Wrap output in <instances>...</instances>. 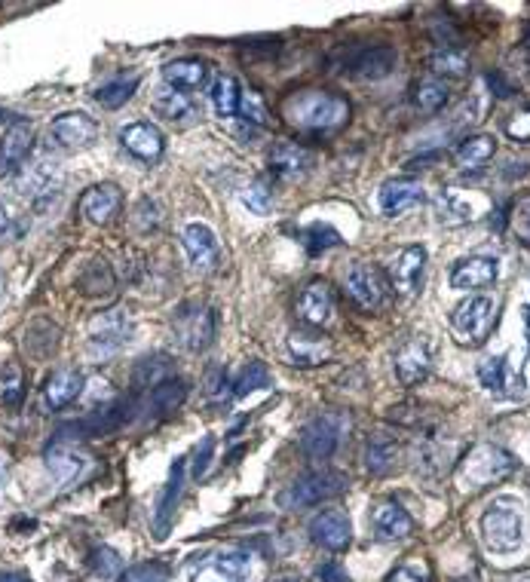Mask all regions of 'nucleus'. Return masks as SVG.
Here are the masks:
<instances>
[{
	"label": "nucleus",
	"instance_id": "obj_17",
	"mask_svg": "<svg viewBox=\"0 0 530 582\" xmlns=\"http://www.w3.org/2000/svg\"><path fill=\"white\" fill-rule=\"evenodd\" d=\"M126 334H129V319H126V310H120V307L105 310L89 322V341L102 353L120 350L126 344Z\"/></svg>",
	"mask_w": 530,
	"mask_h": 582
},
{
	"label": "nucleus",
	"instance_id": "obj_38",
	"mask_svg": "<svg viewBox=\"0 0 530 582\" xmlns=\"http://www.w3.org/2000/svg\"><path fill=\"white\" fill-rule=\"evenodd\" d=\"M138 77H123V80H114V83H105L102 89H95V102L99 105H105V108H123L132 95H135V89H138Z\"/></svg>",
	"mask_w": 530,
	"mask_h": 582
},
{
	"label": "nucleus",
	"instance_id": "obj_37",
	"mask_svg": "<svg viewBox=\"0 0 530 582\" xmlns=\"http://www.w3.org/2000/svg\"><path fill=\"white\" fill-rule=\"evenodd\" d=\"M301 242H304V249L310 252V255H322L325 249H334V246H341V233H337L331 224H325V221H316V224H307L304 230H301Z\"/></svg>",
	"mask_w": 530,
	"mask_h": 582
},
{
	"label": "nucleus",
	"instance_id": "obj_45",
	"mask_svg": "<svg viewBox=\"0 0 530 582\" xmlns=\"http://www.w3.org/2000/svg\"><path fill=\"white\" fill-rule=\"evenodd\" d=\"M246 206L252 209V212H258V215H267V209L273 206V190H270V184L267 181H255L249 190H246Z\"/></svg>",
	"mask_w": 530,
	"mask_h": 582
},
{
	"label": "nucleus",
	"instance_id": "obj_44",
	"mask_svg": "<svg viewBox=\"0 0 530 582\" xmlns=\"http://www.w3.org/2000/svg\"><path fill=\"white\" fill-rule=\"evenodd\" d=\"M439 218L448 224V215H454L451 218V224H463V221H472V209L460 200V197H454V193L451 190H445L442 193V200H439Z\"/></svg>",
	"mask_w": 530,
	"mask_h": 582
},
{
	"label": "nucleus",
	"instance_id": "obj_55",
	"mask_svg": "<svg viewBox=\"0 0 530 582\" xmlns=\"http://www.w3.org/2000/svg\"><path fill=\"white\" fill-rule=\"evenodd\" d=\"M276 582H304V579H298V576H282V579H276Z\"/></svg>",
	"mask_w": 530,
	"mask_h": 582
},
{
	"label": "nucleus",
	"instance_id": "obj_51",
	"mask_svg": "<svg viewBox=\"0 0 530 582\" xmlns=\"http://www.w3.org/2000/svg\"><path fill=\"white\" fill-rule=\"evenodd\" d=\"M515 233L521 236V239H527L530 242V197L527 200H521L518 203V209H515Z\"/></svg>",
	"mask_w": 530,
	"mask_h": 582
},
{
	"label": "nucleus",
	"instance_id": "obj_8",
	"mask_svg": "<svg viewBox=\"0 0 530 582\" xmlns=\"http://www.w3.org/2000/svg\"><path fill=\"white\" fill-rule=\"evenodd\" d=\"M341 439H344V420L337 414H322L310 420L307 429L301 432V451L310 460H328L341 448Z\"/></svg>",
	"mask_w": 530,
	"mask_h": 582
},
{
	"label": "nucleus",
	"instance_id": "obj_14",
	"mask_svg": "<svg viewBox=\"0 0 530 582\" xmlns=\"http://www.w3.org/2000/svg\"><path fill=\"white\" fill-rule=\"evenodd\" d=\"M31 148H34V126L28 120L13 123L4 132V138H0V178L19 172L22 163L28 160Z\"/></svg>",
	"mask_w": 530,
	"mask_h": 582
},
{
	"label": "nucleus",
	"instance_id": "obj_19",
	"mask_svg": "<svg viewBox=\"0 0 530 582\" xmlns=\"http://www.w3.org/2000/svg\"><path fill=\"white\" fill-rule=\"evenodd\" d=\"M120 203H123L120 187H114V184H99V187H89V190L83 193L80 212L86 215L89 224L102 227V224H108V221L117 215Z\"/></svg>",
	"mask_w": 530,
	"mask_h": 582
},
{
	"label": "nucleus",
	"instance_id": "obj_41",
	"mask_svg": "<svg viewBox=\"0 0 530 582\" xmlns=\"http://www.w3.org/2000/svg\"><path fill=\"white\" fill-rule=\"evenodd\" d=\"M166 579H169V567L160 561H144L120 573V582H166Z\"/></svg>",
	"mask_w": 530,
	"mask_h": 582
},
{
	"label": "nucleus",
	"instance_id": "obj_15",
	"mask_svg": "<svg viewBox=\"0 0 530 582\" xmlns=\"http://www.w3.org/2000/svg\"><path fill=\"white\" fill-rule=\"evenodd\" d=\"M417 203H423V187L414 178H390L377 190V209L387 218H399Z\"/></svg>",
	"mask_w": 530,
	"mask_h": 582
},
{
	"label": "nucleus",
	"instance_id": "obj_39",
	"mask_svg": "<svg viewBox=\"0 0 530 582\" xmlns=\"http://www.w3.org/2000/svg\"><path fill=\"white\" fill-rule=\"evenodd\" d=\"M506 374H509V362L506 356H488L485 362L478 365V380L485 390L503 393L506 390Z\"/></svg>",
	"mask_w": 530,
	"mask_h": 582
},
{
	"label": "nucleus",
	"instance_id": "obj_42",
	"mask_svg": "<svg viewBox=\"0 0 530 582\" xmlns=\"http://www.w3.org/2000/svg\"><path fill=\"white\" fill-rule=\"evenodd\" d=\"M432 71L442 77H463L466 74V56L457 50H439L432 56Z\"/></svg>",
	"mask_w": 530,
	"mask_h": 582
},
{
	"label": "nucleus",
	"instance_id": "obj_12",
	"mask_svg": "<svg viewBox=\"0 0 530 582\" xmlns=\"http://www.w3.org/2000/svg\"><path fill=\"white\" fill-rule=\"evenodd\" d=\"M310 537L316 546L328 549V552H341L347 549L350 537H353V524H350V515L341 512V509H325L313 518L310 524Z\"/></svg>",
	"mask_w": 530,
	"mask_h": 582
},
{
	"label": "nucleus",
	"instance_id": "obj_49",
	"mask_svg": "<svg viewBox=\"0 0 530 582\" xmlns=\"http://www.w3.org/2000/svg\"><path fill=\"white\" fill-rule=\"evenodd\" d=\"M387 582H429V573L420 564H402L387 576Z\"/></svg>",
	"mask_w": 530,
	"mask_h": 582
},
{
	"label": "nucleus",
	"instance_id": "obj_23",
	"mask_svg": "<svg viewBox=\"0 0 530 582\" xmlns=\"http://www.w3.org/2000/svg\"><path fill=\"white\" fill-rule=\"evenodd\" d=\"M423 264H426V252L420 246H411V249H402L393 264H390V279L393 285L399 288V295H414L417 291V282H420V273H423Z\"/></svg>",
	"mask_w": 530,
	"mask_h": 582
},
{
	"label": "nucleus",
	"instance_id": "obj_21",
	"mask_svg": "<svg viewBox=\"0 0 530 582\" xmlns=\"http://www.w3.org/2000/svg\"><path fill=\"white\" fill-rule=\"evenodd\" d=\"M396 68V50L393 46H368L350 59V74L359 80H383Z\"/></svg>",
	"mask_w": 530,
	"mask_h": 582
},
{
	"label": "nucleus",
	"instance_id": "obj_1",
	"mask_svg": "<svg viewBox=\"0 0 530 582\" xmlns=\"http://www.w3.org/2000/svg\"><path fill=\"white\" fill-rule=\"evenodd\" d=\"M282 117L301 132H328L341 129L350 120V102L322 89H301L292 99H285Z\"/></svg>",
	"mask_w": 530,
	"mask_h": 582
},
{
	"label": "nucleus",
	"instance_id": "obj_31",
	"mask_svg": "<svg viewBox=\"0 0 530 582\" xmlns=\"http://www.w3.org/2000/svg\"><path fill=\"white\" fill-rule=\"evenodd\" d=\"M163 77H166V83H172L181 92L197 89L206 80V65L200 59H178V62H169L163 68Z\"/></svg>",
	"mask_w": 530,
	"mask_h": 582
},
{
	"label": "nucleus",
	"instance_id": "obj_25",
	"mask_svg": "<svg viewBox=\"0 0 530 582\" xmlns=\"http://www.w3.org/2000/svg\"><path fill=\"white\" fill-rule=\"evenodd\" d=\"M402 460V442L396 435H387V432H377L371 435L368 442V451H365V463L374 475H387L399 466Z\"/></svg>",
	"mask_w": 530,
	"mask_h": 582
},
{
	"label": "nucleus",
	"instance_id": "obj_57",
	"mask_svg": "<svg viewBox=\"0 0 530 582\" xmlns=\"http://www.w3.org/2000/svg\"><path fill=\"white\" fill-rule=\"evenodd\" d=\"M0 488H4V466H0Z\"/></svg>",
	"mask_w": 530,
	"mask_h": 582
},
{
	"label": "nucleus",
	"instance_id": "obj_2",
	"mask_svg": "<svg viewBox=\"0 0 530 582\" xmlns=\"http://www.w3.org/2000/svg\"><path fill=\"white\" fill-rule=\"evenodd\" d=\"M512 472H515V457L509 451L497 445H475L457 469V484L460 491H478L509 478Z\"/></svg>",
	"mask_w": 530,
	"mask_h": 582
},
{
	"label": "nucleus",
	"instance_id": "obj_32",
	"mask_svg": "<svg viewBox=\"0 0 530 582\" xmlns=\"http://www.w3.org/2000/svg\"><path fill=\"white\" fill-rule=\"evenodd\" d=\"M411 99H414V105H417L420 111L436 114V111L445 108V102H448V86H445L439 77H423V80H417V86H414V92H411Z\"/></svg>",
	"mask_w": 530,
	"mask_h": 582
},
{
	"label": "nucleus",
	"instance_id": "obj_33",
	"mask_svg": "<svg viewBox=\"0 0 530 582\" xmlns=\"http://www.w3.org/2000/svg\"><path fill=\"white\" fill-rule=\"evenodd\" d=\"M25 402V371L16 362H7L0 368V405L19 408Z\"/></svg>",
	"mask_w": 530,
	"mask_h": 582
},
{
	"label": "nucleus",
	"instance_id": "obj_53",
	"mask_svg": "<svg viewBox=\"0 0 530 582\" xmlns=\"http://www.w3.org/2000/svg\"><path fill=\"white\" fill-rule=\"evenodd\" d=\"M0 582H28L25 576H16V573H0Z\"/></svg>",
	"mask_w": 530,
	"mask_h": 582
},
{
	"label": "nucleus",
	"instance_id": "obj_30",
	"mask_svg": "<svg viewBox=\"0 0 530 582\" xmlns=\"http://www.w3.org/2000/svg\"><path fill=\"white\" fill-rule=\"evenodd\" d=\"M288 350H292V359L298 365H322L331 356V344L325 341V337L304 334V331L288 334Z\"/></svg>",
	"mask_w": 530,
	"mask_h": 582
},
{
	"label": "nucleus",
	"instance_id": "obj_28",
	"mask_svg": "<svg viewBox=\"0 0 530 582\" xmlns=\"http://www.w3.org/2000/svg\"><path fill=\"white\" fill-rule=\"evenodd\" d=\"M184 457H178L175 463H172V472H169V481H166V491H163V497H160V503H157V521H154V530H157V537H166V527H169V521H172V512H175V506H178V497H181V491H184Z\"/></svg>",
	"mask_w": 530,
	"mask_h": 582
},
{
	"label": "nucleus",
	"instance_id": "obj_46",
	"mask_svg": "<svg viewBox=\"0 0 530 582\" xmlns=\"http://www.w3.org/2000/svg\"><path fill=\"white\" fill-rule=\"evenodd\" d=\"M212 454H215V439H212V435H206V439L200 442V448H197V454H194V469H190V475L203 478L209 463H212Z\"/></svg>",
	"mask_w": 530,
	"mask_h": 582
},
{
	"label": "nucleus",
	"instance_id": "obj_27",
	"mask_svg": "<svg viewBox=\"0 0 530 582\" xmlns=\"http://www.w3.org/2000/svg\"><path fill=\"white\" fill-rule=\"evenodd\" d=\"M497 154V138L494 135H472V138H463L454 151V163L466 172H475L485 166L491 157Z\"/></svg>",
	"mask_w": 530,
	"mask_h": 582
},
{
	"label": "nucleus",
	"instance_id": "obj_34",
	"mask_svg": "<svg viewBox=\"0 0 530 582\" xmlns=\"http://www.w3.org/2000/svg\"><path fill=\"white\" fill-rule=\"evenodd\" d=\"M264 386H270V371L264 362H246L243 368H239L236 380H233V396L236 399H246L258 390H264Z\"/></svg>",
	"mask_w": 530,
	"mask_h": 582
},
{
	"label": "nucleus",
	"instance_id": "obj_58",
	"mask_svg": "<svg viewBox=\"0 0 530 582\" xmlns=\"http://www.w3.org/2000/svg\"><path fill=\"white\" fill-rule=\"evenodd\" d=\"M0 295H4V285H0Z\"/></svg>",
	"mask_w": 530,
	"mask_h": 582
},
{
	"label": "nucleus",
	"instance_id": "obj_43",
	"mask_svg": "<svg viewBox=\"0 0 530 582\" xmlns=\"http://www.w3.org/2000/svg\"><path fill=\"white\" fill-rule=\"evenodd\" d=\"M239 114H243L249 123H267V117H270L267 102L255 89H243V95H239Z\"/></svg>",
	"mask_w": 530,
	"mask_h": 582
},
{
	"label": "nucleus",
	"instance_id": "obj_10",
	"mask_svg": "<svg viewBox=\"0 0 530 582\" xmlns=\"http://www.w3.org/2000/svg\"><path fill=\"white\" fill-rule=\"evenodd\" d=\"M175 331L181 337V344L190 353H200L212 347L215 341V310L212 307H187L175 319Z\"/></svg>",
	"mask_w": 530,
	"mask_h": 582
},
{
	"label": "nucleus",
	"instance_id": "obj_40",
	"mask_svg": "<svg viewBox=\"0 0 530 582\" xmlns=\"http://www.w3.org/2000/svg\"><path fill=\"white\" fill-rule=\"evenodd\" d=\"M157 111L166 114L169 120H181V117H187L190 111H197V105H194V99H190L187 92L175 89V92L160 95V99H157Z\"/></svg>",
	"mask_w": 530,
	"mask_h": 582
},
{
	"label": "nucleus",
	"instance_id": "obj_35",
	"mask_svg": "<svg viewBox=\"0 0 530 582\" xmlns=\"http://www.w3.org/2000/svg\"><path fill=\"white\" fill-rule=\"evenodd\" d=\"M239 83L227 74L215 77L212 80V105H215V114L218 117H233L239 111Z\"/></svg>",
	"mask_w": 530,
	"mask_h": 582
},
{
	"label": "nucleus",
	"instance_id": "obj_24",
	"mask_svg": "<svg viewBox=\"0 0 530 582\" xmlns=\"http://www.w3.org/2000/svg\"><path fill=\"white\" fill-rule=\"evenodd\" d=\"M80 393H83V374L74 371V368H62V371H56L50 380H46V386H43V402H46V408L62 411Z\"/></svg>",
	"mask_w": 530,
	"mask_h": 582
},
{
	"label": "nucleus",
	"instance_id": "obj_16",
	"mask_svg": "<svg viewBox=\"0 0 530 582\" xmlns=\"http://www.w3.org/2000/svg\"><path fill=\"white\" fill-rule=\"evenodd\" d=\"M120 144H123V148H126L135 160H141V163H154V160L163 157L166 138H163V132H160L154 123L138 120V123H129V126L120 132Z\"/></svg>",
	"mask_w": 530,
	"mask_h": 582
},
{
	"label": "nucleus",
	"instance_id": "obj_11",
	"mask_svg": "<svg viewBox=\"0 0 530 582\" xmlns=\"http://www.w3.org/2000/svg\"><path fill=\"white\" fill-rule=\"evenodd\" d=\"M295 313L304 325L310 328H322L331 313H334V291L328 288V282L322 279H313L301 288V295L295 301Z\"/></svg>",
	"mask_w": 530,
	"mask_h": 582
},
{
	"label": "nucleus",
	"instance_id": "obj_54",
	"mask_svg": "<svg viewBox=\"0 0 530 582\" xmlns=\"http://www.w3.org/2000/svg\"><path fill=\"white\" fill-rule=\"evenodd\" d=\"M521 313H524V328H527V347H530V307H524Z\"/></svg>",
	"mask_w": 530,
	"mask_h": 582
},
{
	"label": "nucleus",
	"instance_id": "obj_9",
	"mask_svg": "<svg viewBox=\"0 0 530 582\" xmlns=\"http://www.w3.org/2000/svg\"><path fill=\"white\" fill-rule=\"evenodd\" d=\"M50 135L56 144H62L68 151H86L95 144V138H99V123L83 111H68L50 123Z\"/></svg>",
	"mask_w": 530,
	"mask_h": 582
},
{
	"label": "nucleus",
	"instance_id": "obj_47",
	"mask_svg": "<svg viewBox=\"0 0 530 582\" xmlns=\"http://www.w3.org/2000/svg\"><path fill=\"white\" fill-rule=\"evenodd\" d=\"M506 132L515 141H530V108H521L518 114H512V120L506 123Z\"/></svg>",
	"mask_w": 530,
	"mask_h": 582
},
{
	"label": "nucleus",
	"instance_id": "obj_4",
	"mask_svg": "<svg viewBox=\"0 0 530 582\" xmlns=\"http://www.w3.org/2000/svg\"><path fill=\"white\" fill-rule=\"evenodd\" d=\"M344 488H347L344 475L310 472V475L298 478L295 484H288V488L276 497V503L282 509H307V506H316V503H325L337 494H344Z\"/></svg>",
	"mask_w": 530,
	"mask_h": 582
},
{
	"label": "nucleus",
	"instance_id": "obj_29",
	"mask_svg": "<svg viewBox=\"0 0 530 582\" xmlns=\"http://www.w3.org/2000/svg\"><path fill=\"white\" fill-rule=\"evenodd\" d=\"M307 166H310V154L301 148V144H292V141L273 144L270 169L279 172L282 178H298L301 172H307Z\"/></svg>",
	"mask_w": 530,
	"mask_h": 582
},
{
	"label": "nucleus",
	"instance_id": "obj_13",
	"mask_svg": "<svg viewBox=\"0 0 530 582\" xmlns=\"http://www.w3.org/2000/svg\"><path fill=\"white\" fill-rule=\"evenodd\" d=\"M181 242H184V252L190 258V264H194L197 270L209 273L218 267L221 261V249H218V236L212 233V227L194 221V224H187L184 233H181Z\"/></svg>",
	"mask_w": 530,
	"mask_h": 582
},
{
	"label": "nucleus",
	"instance_id": "obj_20",
	"mask_svg": "<svg viewBox=\"0 0 530 582\" xmlns=\"http://www.w3.org/2000/svg\"><path fill=\"white\" fill-rule=\"evenodd\" d=\"M371 527L380 540H405L414 530V518L396 500H383L371 512Z\"/></svg>",
	"mask_w": 530,
	"mask_h": 582
},
{
	"label": "nucleus",
	"instance_id": "obj_26",
	"mask_svg": "<svg viewBox=\"0 0 530 582\" xmlns=\"http://www.w3.org/2000/svg\"><path fill=\"white\" fill-rule=\"evenodd\" d=\"M46 466H50L53 478L62 484V488H68V484H74L83 475L86 457L71 445H53L50 454H46Z\"/></svg>",
	"mask_w": 530,
	"mask_h": 582
},
{
	"label": "nucleus",
	"instance_id": "obj_52",
	"mask_svg": "<svg viewBox=\"0 0 530 582\" xmlns=\"http://www.w3.org/2000/svg\"><path fill=\"white\" fill-rule=\"evenodd\" d=\"M319 579H322V582H350L347 570H344L341 564H334V561L319 567Z\"/></svg>",
	"mask_w": 530,
	"mask_h": 582
},
{
	"label": "nucleus",
	"instance_id": "obj_5",
	"mask_svg": "<svg viewBox=\"0 0 530 582\" xmlns=\"http://www.w3.org/2000/svg\"><path fill=\"white\" fill-rule=\"evenodd\" d=\"M491 319H494V298L491 295H472V298H466L454 310V316H451V328H454L457 344L478 347L488 337Z\"/></svg>",
	"mask_w": 530,
	"mask_h": 582
},
{
	"label": "nucleus",
	"instance_id": "obj_7",
	"mask_svg": "<svg viewBox=\"0 0 530 582\" xmlns=\"http://www.w3.org/2000/svg\"><path fill=\"white\" fill-rule=\"evenodd\" d=\"M344 285H347V295L362 310H380L383 304H387L390 282H387V276L380 273V267H374V264L353 261V267L344 276Z\"/></svg>",
	"mask_w": 530,
	"mask_h": 582
},
{
	"label": "nucleus",
	"instance_id": "obj_56",
	"mask_svg": "<svg viewBox=\"0 0 530 582\" xmlns=\"http://www.w3.org/2000/svg\"><path fill=\"white\" fill-rule=\"evenodd\" d=\"M524 46H527V53H530V28H527V34H524Z\"/></svg>",
	"mask_w": 530,
	"mask_h": 582
},
{
	"label": "nucleus",
	"instance_id": "obj_18",
	"mask_svg": "<svg viewBox=\"0 0 530 582\" xmlns=\"http://www.w3.org/2000/svg\"><path fill=\"white\" fill-rule=\"evenodd\" d=\"M432 359H436V350H432L429 337H414V341H408L396 353V374H399V380L408 383V386L420 383L432 371Z\"/></svg>",
	"mask_w": 530,
	"mask_h": 582
},
{
	"label": "nucleus",
	"instance_id": "obj_22",
	"mask_svg": "<svg viewBox=\"0 0 530 582\" xmlns=\"http://www.w3.org/2000/svg\"><path fill=\"white\" fill-rule=\"evenodd\" d=\"M497 276H500V267L494 258H463L451 270V288H460V291L485 288L497 282Z\"/></svg>",
	"mask_w": 530,
	"mask_h": 582
},
{
	"label": "nucleus",
	"instance_id": "obj_50",
	"mask_svg": "<svg viewBox=\"0 0 530 582\" xmlns=\"http://www.w3.org/2000/svg\"><path fill=\"white\" fill-rule=\"evenodd\" d=\"M19 212L10 203H0V239H7L13 233H19Z\"/></svg>",
	"mask_w": 530,
	"mask_h": 582
},
{
	"label": "nucleus",
	"instance_id": "obj_36",
	"mask_svg": "<svg viewBox=\"0 0 530 582\" xmlns=\"http://www.w3.org/2000/svg\"><path fill=\"white\" fill-rule=\"evenodd\" d=\"M56 187H59V169H56L53 160L37 163V166L28 172V178H25L28 197H37V200H43L46 193H56Z\"/></svg>",
	"mask_w": 530,
	"mask_h": 582
},
{
	"label": "nucleus",
	"instance_id": "obj_48",
	"mask_svg": "<svg viewBox=\"0 0 530 582\" xmlns=\"http://www.w3.org/2000/svg\"><path fill=\"white\" fill-rule=\"evenodd\" d=\"M95 570H99L102 576H120V555L114 549H99L95 552Z\"/></svg>",
	"mask_w": 530,
	"mask_h": 582
},
{
	"label": "nucleus",
	"instance_id": "obj_6",
	"mask_svg": "<svg viewBox=\"0 0 530 582\" xmlns=\"http://www.w3.org/2000/svg\"><path fill=\"white\" fill-rule=\"evenodd\" d=\"M252 558L246 552H212L190 567V582H249Z\"/></svg>",
	"mask_w": 530,
	"mask_h": 582
},
{
	"label": "nucleus",
	"instance_id": "obj_3",
	"mask_svg": "<svg viewBox=\"0 0 530 582\" xmlns=\"http://www.w3.org/2000/svg\"><path fill=\"white\" fill-rule=\"evenodd\" d=\"M481 540L497 555H509L524 540V515L518 503L497 500L485 515H481Z\"/></svg>",
	"mask_w": 530,
	"mask_h": 582
}]
</instances>
